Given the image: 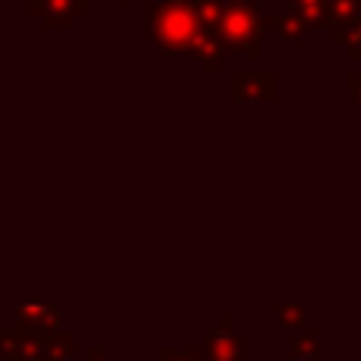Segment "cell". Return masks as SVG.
<instances>
[{"mask_svg":"<svg viewBox=\"0 0 361 361\" xmlns=\"http://www.w3.org/2000/svg\"><path fill=\"white\" fill-rule=\"evenodd\" d=\"M361 13V0H330L326 4V29H339Z\"/></svg>","mask_w":361,"mask_h":361,"instance_id":"cell-8","label":"cell"},{"mask_svg":"<svg viewBox=\"0 0 361 361\" xmlns=\"http://www.w3.org/2000/svg\"><path fill=\"white\" fill-rule=\"evenodd\" d=\"M162 361H200V355H193V352H190V355H178V352H165V358Z\"/></svg>","mask_w":361,"mask_h":361,"instance_id":"cell-13","label":"cell"},{"mask_svg":"<svg viewBox=\"0 0 361 361\" xmlns=\"http://www.w3.org/2000/svg\"><path fill=\"white\" fill-rule=\"evenodd\" d=\"M279 324L282 326H301V311L298 307H279Z\"/></svg>","mask_w":361,"mask_h":361,"instance_id":"cell-11","label":"cell"},{"mask_svg":"<svg viewBox=\"0 0 361 361\" xmlns=\"http://www.w3.org/2000/svg\"><path fill=\"white\" fill-rule=\"evenodd\" d=\"M349 89H352V95L361 102V73H352L349 76Z\"/></svg>","mask_w":361,"mask_h":361,"instance_id":"cell-12","label":"cell"},{"mask_svg":"<svg viewBox=\"0 0 361 361\" xmlns=\"http://www.w3.org/2000/svg\"><path fill=\"white\" fill-rule=\"evenodd\" d=\"M32 10H42L51 29H61L73 25V19L86 13V0H32Z\"/></svg>","mask_w":361,"mask_h":361,"instance_id":"cell-4","label":"cell"},{"mask_svg":"<svg viewBox=\"0 0 361 361\" xmlns=\"http://www.w3.org/2000/svg\"><path fill=\"white\" fill-rule=\"evenodd\" d=\"M317 339L314 336H301L298 343H295V349H292V355H317Z\"/></svg>","mask_w":361,"mask_h":361,"instance_id":"cell-10","label":"cell"},{"mask_svg":"<svg viewBox=\"0 0 361 361\" xmlns=\"http://www.w3.org/2000/svg\"><path fill=\"white\" fill-rule=\"evenodd\" d=\"M263 29L273 32L282 44H301L307 35H311V29H307L295 13L292 16H263Z\"/></svg>","mask_w":361,"mask_h":361,"instance_id":"cell-6","label":"cell"},{"mask_svg":"<svg viewBox=\"0 0 361 361\" xmlns=\"http://www.w3.org/2000/svg\"><path fill=\"white\" fill-rule=\"evenodd\" d=\"M146 38L165 57H193L206 73L219 67V48L203 29L200 13L190 0H159L146 13Z\"/></svg>","mask_w":361,"mask_h":361,"instance_id":"cell-1","label":"cell"},{"mask_svg":"<svg viewBox=\"0 0 361 361\" xmlns=\"http://www.w3.org/2000/svg\"><path fill=\"white\" fill-rule=\"evenodd\" d=\"M295 16L307 25V29H326V4L330 0H292Z\"/></svg>","mask_w":361,"mask_h":361,"instance_id":"cell-7","label":"cell"},{"mask_svg":"<svg viewBox=\"0 0 361 361\" xmlns=\"http://www.w3.org/2000/svg\"><path fill=\"white\" fill-rule=\"evenodd\" d=\"M206 355L209 361H244V339L231 336L228 324H222L216 333L206 336Z\"/></svg>","mask_w":361,"mask_h":361,"instance_id":"cell-5","label":"cell"},{"mask_svg":"<svg viewBox=\"0 0 361 361\" xmlns=\"http://www.w3.org/2000/svg\"><path fill=\"white\" fill-rule=\"evenodd\" d=\"M333 32H336V42L345 48V54H349L352 61H361V16L349 19L345 25H339V29H333Z\"/></svg>","mask_w":361,"mask_h":361,"instance_id":"cell-9","label":"cell"},{"mask_svg":"<svg viewBox=\"0 0 361 361\" xmlns=\"http://www.w3.org/2000/svg\"><path fill=\"white\" fill-rule=\"evenodd\" d=\"M209 35L216 42L219 54L231 51V54H244L247 61H257L260 57V35H263L260 6L254 0H238V4L222 6Z\"/></svg>","mask_w":361,"mask_h":361,"instance_id":"cell-2","label":"cell"},{"mask_svg":"<svg viewBox=\"0 0 361 361\" xmlns=\"http://www.w3.org/2000/svg\"><path fill=\"white\" fill-rule=\"evenodd\" d=\"M276 80L269 73H238L231 80V99L235 102H273Z\"/></svg>","mask_w":361,"mask_h":361,"instance_id":"cell-3","label":"cell"}]
</instances>
